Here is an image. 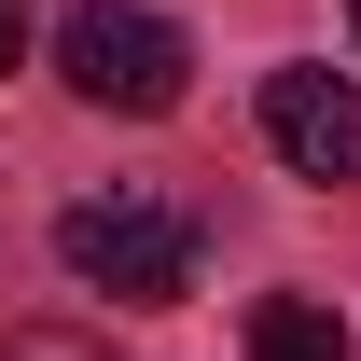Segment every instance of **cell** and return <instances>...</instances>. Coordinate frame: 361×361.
<instances>
[{
  "label": "cell",
  "instance_id": "cell-3",
  "mask_svg": "<svg viewBox=\"0 0 361 361\" xmlns=\"http://www.w3.org/2000/svg\"><path fill=\"white\" fill-rule=\"evenodd\" d=\"M264 139L292 180H361V84L348 70H278L264 84Z\"/></svg>",
  "mask_w": 361,
  "mask_h": 361
},
{
  "label": "cell",
  "instance_id": "cell-1",
  "mask_svg": "<svg viewBox=\"0 0 361 361\" xmlns=\"http://www.w3.org/2000/svg\"><path fill=\"white\" fill-rule=\"evenodd\" d=\"M56 264L111 292V306H180L195 292V209L167 195H84V209H56Z\"/></svg>",
  "mask_w": 361,
  "mask_h": 361
},
{
  "label": "cell",
  "instance_id": "cell-6",
  "mask_svg": "<svg viewBox=\"0 0 361 361\" xmlns=\"http://www.w3.org/2000/svg\"><path fill=\"white\" fill-rule=\"evenodd\" d=\"M0 70H28V14H14V0H0Z\"/></svg>",
  "mask_w": 361,
  "mask_h": 361
},
{
  "label": "cell",
  "instance_id": "cell-5",
  "mask_svg": "<svg viewBox=\"0 0 361 361\" xmlns=\"http://www.w3.org/2000/svg\"><path fill=\"white\" fill-rule=\"evenodd\" d=\"M0 361H111V348L70 334V319H28V334H0Z\"/></svg>",
  "mask_w": 361,
  "mask_h": 361
},
{
  "label": "cell",
  "instance_id": "cell-4",
  "mask_svg": "<svg viewBox=\"0 0 361 361\" xmlns=\"http://www.w3.org/2000/svg\"><path fill=\"white\" fill-rule=\"evenodd\" d=\"M250 361H348V319L306 306V292H278V306H250Z\"/></svg>",
  "mask_w": 361,
  "mask_h": 361
},
{
  "label": "cell",
  "instance_id": "cell-2",
  "mask_svg": "<svg viewBox=\"0 0 361 361\" xmlns=\"http://www.w3.org/2000/svg\"><path fill=\"white\" fill-rule=\"evenodd\" d=\"M56 84L84 97V111H180L195 42H180L167 14H139V0H84V14L56 28Z\"/></svg>",
  "mask_w": 361,
  "mask_h": 361
},
{
  "label": "cell",
  "instance_id": "cell-7",
  "mask_svg": "<svg viewBox=\"0 0 361 361\" xmlns=\"http://www.w3.org/2000/svg\"><path fill=\"white\" fill-rule=\"evenodd\" d=\"M348 28H361V0H348Z\"/></svg>",
  "mask_w": 361,
  "mask_h": 361
}]
</instances>
